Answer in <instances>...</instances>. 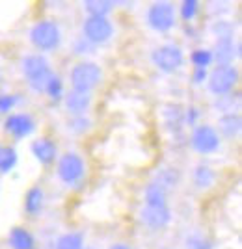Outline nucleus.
Returning <instances> with one entry per match:
<instances>
[{"label": "nucleus", "instance_id": "f257e3e1", "mask_svg": "<svg viewBox=\"0 0 242 249\" xmlns=\"http://www.w3.org/2000/svg\"><path fill=\"white\" fill-rule=\"evenodd\" d=\"M21 71L26 78V84L34 93H45V88L49 78L53 76L51 62L39 54V52H32L22 56L21 60Z\"/></svg>", "mask_w": 242, "mask_h": 249}, {"label": "nucleus", "instance_id": "f03ea898", "mask_svg": "<svg viewBox=\"0 0 242 249\" xmlns=\"http://www.w3.org/2000/svg\"><path fill=\"white\" fill-rule=\"evenodd\" d=\"M28 37H30L34 49L39 51V54L54 52L62 45V30H60L58 22L51 21V19H43V21L36 22L30 28Z\"/></svg>", "mask_w": 242, "mask_h": 249}, {"label": "nucleus", "instance_id": "7ed1b4c3", "mask_svg": "<svg viewBox=\"0 0 242 249\" xmlns=\"http://www.w3.org/2000/svg\"><path fill=\"white\" fill-rule=\"evenodd\" d=\"M103 80V69L95 62H78L73 65L69 73V82L71 89L92 93L95 88Z\"/></svg>", "mask_w": 242, "mask_h": 249}, {"label": "nucleus", "instance_id": "20e7f679", "mask_svg": "<svg viewBox=\"0 0 242 249\" xmlns=\"http://www.w3.org/2000/svg\"><path fill=\"white\" fill-rule=\"evenodd\" d=\"M56 175L62 180L65 186H76L82 182L86 175V162L84 158L74 153L67 151L56 160Z\"/></svg>", "mask_w": 242, "mask_h": 249}, {"label": "nucleus", "instance_id": "39448f33", "mask_svg": "<svg viewBox=\"0 0 242 249\" xmlns=\"http://www.w3.org/2000/svg\"><path fill=\"white\" fill-rule=\"evenodd\" d=\"M239 69L231 65H216L209 71L207 76V88L214 97H223V95L233 93L235 86L239 84Z\"/></svg>", "mask_w": 242, "mask_h": 249}, {"label": "nucleus", "instance_id": "423d86ee", "mask_svg": "<svg viewBox=\"0 0 242 249\" xmlns=\"http://www.w3.org/2000/svg\"><path fill=\"white\" fill-rule=\"evenodd\" d=\"M148 26L155 32H169L175 28L177 24V8L168 2V0H160V2H153L148 8V15H146Z\"/></svg>", "mask_w": 242, "mask_h": 249}, {"label": "nucleus", "instance_id": "0eeeda50", "mask_svg": "<svg viewBox=\"0 0 242 249\" xmlns=\"http://www.w3.org/2000/svg\"><path fill=\"white\" fill-rule=\"evenodd\" d=\"M151 62L160 73H177L185 65V52H183L179 45L164 43V45H160V47H157L155 51L151 52Z\"/></svg>", "mask_w": 242, "mask_h": 249}, {"label": "nucleus", "instance_id": "6e6552de", "mask_svg": "<svg viewBox=\"0 0 242 249\" xmlns=\"http://www.w3.org/2000/svg\"><path fill=\"white\" fill-rule=\"evenodd\" d=\"M190 145L198 155H214L222 145V138L216 132V128L209 123H200L194 126L190 136Z\"/></svg>", "mask_w": 242, "mask_h": 249}, {"label": "nucleus", "instance_id": "1a4fd4ad", "mask_svg": "<svg viewBox=\"0 0 242 249\" xmlns=\"http://www.w3.org/2000/svg\"><path fill=\"white\" fill-rule=\"evenodd\" d=\"M114 36V24L108 17H86L82 22V37L93 47L105 45Z\"/></svg>", "mask_w": 242, "mask_h": 249}, {"label": "nucleus", "instance_id": "9d476101", "mask_svg": "<svg viewBox=\"0 0 242 249\" xmlns=\"http://www.w3.org/2000/svg\"><path fill=\"white\" fill-rule=\"evenodd\" d=\"M36 119L26 112H17V114L6 115L4 119V130L13 138V140H24L36 132Z\"/></svg>", "mask_w": 242, "mask_h": 249}, {"label": "nucleus", "instance_id": "9b49d317", "mask_svg": "<svg viewBox=\"0 0 242 249\" xmlns=\"http://www.w3.org/2000/svg\"><path fill=\"white\" fill-rule=\"evenodd\" d=\"M140 221L151 231H162L171 223V208L169 205H144Z\"/></svg>", "mask_w": 242, "mask_h": 249}, {"label": "nucleus", "instance_id": "f8f14e48", "mask_svg": "<svg viewBox=\"0 0 242 249\" xmlns=\"http://www.w3.org/2000/svg\"><path fill=\"white\" fill-rule=\"evenodd\" d=\"M30 151L34 158L41 164V166H51L58 160V145L56 142L47 138V136H41L37 140H34L30 143Z\"/></svg>", "mask_w": 242, "mask_h": 249}, {"label": "nucleus", "instance_id": "ddd939ff", "mask_svg": "<svg viewBox=\"0 0 242 249\" xmlns=\"http://www.w3.org/2000/svg\"><path fill=\"white\" fill-rule=\"evenodd\" d=\"M63 106L65 112L74 117V115H86L88 110L92 108L93 97L92 93H84V91H76V89H69L67 93L63 95Z\"/></svg>", "mask_w": 242, "mask_h": 249}, {"label": "nucleus", "instance_id": "4468645a", "mask_svg": "<svg viewBox=\"0 0 242 249\" xmlns=\"http://www.w3.org/2000/svg\"><path fill=\"white\" fill-rule=\"evenodd\" d=\"M211 52L216 65H231L235 58L241 56V45L235 43V39H220L214 43V49Z\"/></svg>", "mask_w": 242, "mask_h": 249}, {"label": "nucleus", "instance_id": "2eb2a0df", "mask_svg": "<svg viewBox=\"0 0 242 249\" xmlns=\"http://www.w3.org/2000/svg\"><path fill=\"white\" fill-rule=\"evenodd\" d=\"M242 130V117L239 112H229V114H222L218 117V128L216 132L223 136L225 140H235L239 138Z\"/></svg>", "mask_w": 242, "mask_h": 249}, {"label": "nucleus", "instance_id": "dca6fc26", "mask_svg": "<svg viewBox=\"0 0 242 249\" xmlns=\"http://www.w3.org/2000/svg\"><path fill=\"white\" fill-rule=\"evenodd\" d=\"M8 246L11 249H36V238L28 229L15 225L8 232Z\"/></svg>", "mask_w": 242, "mask_h": 249}, {"label": "nucleus", "instance_id": "f3484780", "mask_svg": "<svg viewBox=\"0 0 242 249\" xmlns=\"http://www.w3.org/2000/svg\"><path fill=\"white\" fill-rule=\"evenodd\" d=\"M43 205H45V192L39 186L28 188V192L24 194V212L36 218L43 212Z\"/></svg>", "mask_w": 242, "mask_h": 249}, {"label": "nucleus", "instance_id": "a211bd4d", "mask_svg": "<svg viewBox=\"0 0 242 249\" xmlns=\"http://www.w3.org/2000/svg\"><path fill=\"white\" fill-rule=\"evenodd\" d=\"M181 180V173L177 171V167H160L155 177H153V180L151 182H155L157 186H160L164 192H171L173 188L179 184Z\"/></svg>", "mask_w": 242, "mask_h": 249}, {"label": "nucleus", "instance_id": "6ab92c4d", "mask_svg": "<svg viewBox=\"0 0 242 249\" xmlns=\"http://www.w3.org/2000/svg\"><path fill=\"white\" fill-rule=\"evenodd\" d=\"M216 180V173L211 166L205 164H198L192 171V182L198 190H209Z\"/></svg>", "mask_w": 242, "mask_h": 249}, {"label": "nucleus", "instance_id": "aec40b11", "mask_svg": "<svg viewBox=\"0 0 242 249\" xmlns=\"http://www.w3.org/2000/svg\"><path fill=\"white\" fill-rule=\"evenodd\" d=\"M82 8L88 13V17H108L116 8V2L114 0H86Z\"/></svg>", "mask_w": 242, "mask_h": 249}, {"label": "nucleus", "instance_id": "412c9836", "mask_svg": "<svg viewBox=\"0 0 242 249\" xmlns=\"http://www.w3.org/2000/svg\"><path fill=\"white\" fill-rule=\"evenodd\" d=\"M19 162L17 149L11 145H0V175L11 173Z\"/></svg>", "mask_w": 242, "mask_h": 249}, {"label": "nucleus", "instance_id": "4be33fe9", "mask_svg": "<svg viewBox=\"0 0 242 249\" xmlns=\"http://www.w3.org/2000/svg\"><path fill=\"white\" fill-rule=\"evenodd\" d=\"M54 249H84V234L78 231L63 232L54 242Z\"/></svg>", "mask_w": 242, "mask_h": 249}, {"label": "nucleus", "instance_id": "5701e85b", "mask_svg": "<svg viewBox=\"0 0 242 249\" xmlns=\"http://www.w3.org/2000/svg\"><path fill=\"white\" fill-rule=\"evenodd\" d=\"M144 205H168V192H164L155 182H149L144 190Z\"/></svg>", "mask_w": 242, "mask_h": 249}, {"label": "nucleus", "instance_id": "b1692460", "mask_svg": "<svg viewBox=\"0 0 242 249\" xmlns=\"http://www.w3.org/2000/svg\"><path fill=\"white\" fill-rule=\"evenodd\" d=\"M45 93L47 97L54 101V103H58V101H62L63 95H65V88H63V80L60 74H54L49 78V82H47V88H45Z\"/></svg>", "mask_w": 242, "mask_h": 249}, {"label": "nucleus", "instance_id": "393cba45", "mask_svg": "<svg viewBox=\"0 0 242 249\" xmlns=\"http://www.w3.org/2000/svg\"><path fill=\"white\" fill-rule=\"evenodd\" d=\"M190 62L194 67H200V69H209L214 60H212V52L211 49H196L190 54Z\"/></svg>", "mask_w": 242, "mask_h": 249}, {"label": "nucleus", "instance_id": "a878e982", "mask_svg": "<svg viewBox=\"0 0 242 249\" xmlns=\"http://www.w3.org/2000/svg\"><path fill=\"white\" fill-rule=\"evenodd\" d=\"M211 32L212 36L216 37V41H220V39H235V28H233V24L229 21H214V24L211 26Z\"/></svg>", "mask_w": 242, "mask_h": 249}, {"label": "nucleus", "instance_id": "bb28decb", "mask_svg": "<svg viewBox=\"0 0 242 249\" xmlns=\"http://www.w3.org/2000/svg\"><path fill=\"white\" fill-rule=\"evenodd\" d=\"M92 119L88 115H74V117H69L67 121V130H71L73 134H86L90 128H92Z\"/></svg>", "mask_w": 242, "mask_h": 249}, {"label": "nucleus", "instance_id": "cd10ccee", "mask_svg": "<svg viewBox=\"0 0 242 249\" xmlns=\"http://www.w3.org/2000/svg\"><path fill=\"white\" fill-rule=\"evenodd\" d=\"M185 246L186 249H214V242L201 232H192L185 240Z\"/></svg>", "mask_w": 242, "mask_h": 249}, {"label": "nucleus", "instance_id": "c85d7f7f", "mask_svg": "<svg viewBox=\"0 0 242 249\" xmlns=\"http://www.w3.org/2000/svg\"><path fill=\"white\" fill-rule=\"evenodd\" d=\"M200 13V2L198 0H185L179 6V15L185 22H192Z\"/></svg>", "mask_w": 242, "mask_h": 249}, {"label": "nucleus", "instance_id": "c756f323", "mask_svg": "<svg viewBox=\"0 0 242 249\" xmlns=\"http://www.w3.org/2000/svg\"><path fill=\"white\" fill-rule=\"evenodd\" d=\"M21 95L19 93H0V114L10 115L17 108V104L21 103Z\"/></svg>", "mask_w": 242, "mask_h": 249}, {"label": "nucleus", "instance_id": "7c9ffc66", "mask_svg": "<svg viewBox=\"0 0 242 249\" xmlns=\"http://www.w3.org/2000/svg\"><path fill=\"white\" fill-rule=\"evenodd\" d=\"M200 117H201V110L198 106H188L183 110V123L186 126H198L200 124Z\"/></svg>", "mask_w": 242, "mask_h": 249}, {"label": "nucleus", "instance_id": "2f4dec72", "mask_svg": "<svg viewBox=\"0 0 242 249\" xmlns=\"http://www.w3.org/2000/svg\"><path fill=\"white\" fill-rule=\"evenodd\" d=\"M93 49H95L93 45L86 41L82 36H80V37L73 43V52H74V54H92V52H93Z\"/></svg>", "mask_w": 242, "mask_h": 249}, {"label": "nucleus", "instance_id": "473e14b6", "mask_svg": "<svg viewBox=\"0 0 242 249\" xmlns=\"http://www.w3.org/2000/svg\"><path fill=\"white\" fill-rule=\"evenodd\" d=\"M207 76H209V69H200V67H194V71H192V84L201 86L203 82H207Z\"/></svg>", "mask_w": 242, "mask_h": 249}, {"label": "nucleus", "instance_id": "72a5a7b5", "mask_svg": "<svg viewBox=\"0 0 242 249\" xmlns=\"http://www.w3.org/2000/svg\"><path fill=\"white\" fill-rule=\"evenodd\" d=\"M108 249H132L129 244H125V242H117V244H114V246H110Z\"/></svg>", "mask_w": 242, "mask_h": 249}, {"label": "nucleus", "instance_id": "f704fd0d", "mask_svg": "<svg viewBox=\"0 0 242 249\" xmlns=\"http://www.w3.org/2000/svg\"><path fill=\"white\" fill-rule=\"evenodd\" d=\"M84 249H95V248H88V246H84Z\"/></svg>", "mask_w": 242, "mask_h": 249}]
</instances>
